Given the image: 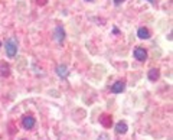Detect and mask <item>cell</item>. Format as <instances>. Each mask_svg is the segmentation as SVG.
<instances>
[{"label": "cell", "instance_id": "cell-16", "mask_svg": "<svg viewBox=\"0 0 173 140\" xmlns=\"http://www.w3.org/2000/svg\"><path fill=\"white\" fill-rule=\"evenodd\" d=\"M22 140H26V139H22Z\"/></svg>", "mask_w": 173, "mask_h": 140}, {"label": "cell", "instance_id": "cell-9", "mask_svg": "<svg viewBox=\"0 0 173 140\" xmlns=\"http://www.w3.org/2000/svg\"><path fill=\"white\" fill-rule=\"evenodd\" d=\"M0 74L3 77H7L10 74V68H9V65L6 62H0Z\"/></svg>", "mask_w": 173, "mask_h": 140}, {"label": "cell", "instance_id": "cell-17", "mask_svg": "<svg viewBox=\"0 0 173 140\" xmlns=\"http://www.w3.org/2000/svg\"><path fill=\"white\" fill-rule=\"evenodd\" d=\"M0 45H1V43H0Z\"/></svg>", "mask_w": 173, "mask_h": 140}, {"label": "cell", "instance_id": "cell-4", "mask_svg": "<svg viewBox=\"0 0 173 140\" xmlns=\"http://www.w3.org/2000/svg\"><path fill=\"white\" fill-rule=\"evenodd\" d=\"M134 56H136V59H139V61H146L147 52H146V49H143V48H136V49H134Z\"/></svg>", "mask_w": 173, "mask_h": 140}, {"label": "cell", "instance_id": "cell-3", "mask_svg": "<svg viewBox=\"0 0 173 140\" xmlns=\"http://www.w3.org/2000/svg\"><path fill=\"white\" fill-rule=\"evenodd\" d=\"M22 124H23V127L26 130L32 129L33 126H35V119H33L32 116H25L23 120H22Z\"/></svg>", "mask_w": 173, "mask_h": 140}, {"label": "cell", "instance_id": "cell-10", "mask_svg": "<svg viewBox=\"0 0 173 140\" xmlns=\"http://www.w3.org/2000/svg\"><path fill=\"white\" fill-rule=\"evenodd\" d=\"M100 121H101V124H102V126H105V127H110V126H111V116L102 114V116L100 117Z\"/></svg>", "mask_w": 173, "mask_h": 140}, {"label": "cell", "instance_id": "cell-5", "mask_svg": "<svg viewBox=\"0 0 173 140\" xmlns=\"http://www.w3.org/2000/svg\"><path fill=\"white\" fill-rule=\"evenodd\" d=\"M56 74L61 77V78H66L68 77V68H66V65L64 64H61V65H58V68H56Z\"/></svg>", "mask_w": 173, "mask_h": 140}, {"label": "cell", "instance_id": "cell-11", "mask_svg": "<svg viewBox=\"0 0 173 140\" xmlns=\"http://www.w3.org/2000/svg\"><path fill=\"white\" fill-rule=\"evenodd\" d=\"M159 77H160V72H159V69H150L149 71V79L150 81H156V79H159Z\"/></svg>", "mask_w": 173, "mask_h": 140}, {"label": "cell", "instance_id": "cell-15", "mask_svg": "<svg viewBox=\"0 0 173 140\" xmlns=\"http://www.w3.org/2000/svg\"><path fill=\"white\" fill-rule=\"evenodd\" d=\"M149 1H151V3H153V0H149Z\"/></svg>", "mask_w": 173, "mask_h": 140}, {"label": "cell", "instance_id": "cell-1", "mask_svg": "<svg viewBox=\"0 0 173 140\" xmlns=\"http://www.w3.org/2000/svg\"><path fill=\"white\" fill-rule=\"evenodd\" d=\"M6 54L10 58H13L17 54V41H16V38H9L6 41Z\"/></svg>", "mask_w": 173, "mask_h": 140}, {"label": "cell", "instance_id": "cell-7", "mask_svg": "<svg viewBox=\"0 0 173 140\" xmlns=\"http://www.w3.org/2000/svg\"><path fill=\"white\" fill-rule=\"evenodd\" d=\"M127 124L124 123V121H120V123H117L116 124V131L118 133V134H124V133H127Z\"/></svg>", "mask_w": 173, "mask_h": 140}, {"label": "cell", "instance_id": "cell-2", "mask_svg": "<svg viewBox=\"0 0 173 140\" xmlns=\"http://www.w3.org/2000/svg\"><path fill=\"white\" fill-rule=\"evenodd\" d=\"M54 38H55V41H58L59 43L64 42V39H65V31H64V28H62V26H56V28H55Z\"/></svg>", "mask_w": 173, "mask_h": 140}, {"label": "cell", "instance_id": "cell-6", "mask_svg": "<svg viewBox=\"0 0 173 140\" xmlns=\"http://www.w3.org/2000/svg\"><path fill=\"white\" fill-rule=\"evenodd\" d=\"M124 87H126L124 81H117L114 85L111 87V91H113L114 94H118V93H121V91L124 90Z\"/></svg>", "mask_w": 173, "mask_h": 140}, {"label": "cell", "instance_id": "cell-13", "mask_svg": "<svg viewBox=\"0 0 173 140\" xmlns=\"http://www.w3.org/2000/svg\"><path fill=\"white\" fill-rule=\"evenodd\" d=\"M38 3H39V4H45V3H46V0H38Z\"/></svg>", "mask_w": 173, "mask_h": 140}, {"label": "cell", "instance_id": "cell-14", "mask_svg": "<svg viewBox=\"0 0 173 140\" xmlns=\"http://www.w3.org/2000/svg\"><path fill=\"white\" fill-rule=\"evenodd\" d=\"M85 1H94V0H85Z\"/></svg>", "mask_w": 173, "mask_h": 140}, {"label": "cell", "instance_id": "cell-12", "mask_svg": "<svg viewBox=\"0 0 173 140\" xmlns=\"http://www.w3.org/2000/svg\"><path fill=\"white\" fill-rule=\"evenodd\" d=\"M123 1H124V0H114V4H116V6H120Z\"/></svg>", "mask_w": 173, "mask_h": 140}, {"label": "cell", "instance_id": "cell-8", "mask_svg": "<svg viewBox=\"0 0 173 140\" xmlns=\"http://www.w3.org/2000/svg\"><path fill=\"white\" fill-rule=\"evenodd\" d=\"M137 36H139L140 39H149V38H150V32H149V29H146V28H140V29L137 31Z\"/></svg>", "mask_w": 173, "mask_h": 140}]
</instances>
